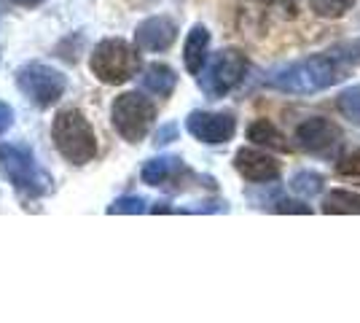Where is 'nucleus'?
<instances>
[{
  "label": "nucleus",
  "instance_id": "1",
  "mask_svg": "<svg viewBox=\"0 0 360 323\" xmlns=\"http://www.w3.org/2000/svg\"><path fill=\"white\" fill-rule=\"evenodd\" d=\"M345 76L347 65L326 51V54H312V57L274 68L264 76V84L285 94H317L336 87Z\"/></svg>",
  "mask_w": 360,
  "mask_h": 323
},
{
  "label": "nucleus",
  "instance_id": "2",
  "mask_svg": "<svg viewBox=\"0 0 360 323\" xmlns=\"http://www.w3.org/2000/svg\"><path fill=\"white\" fill-rule=\"evenodd\" d=\"M51 138L65 162L84 167L97 156V135L78 108H62L51 124Z\"/></svg>",
  "mask_w": 360,
  "mask_h": 323
},
{
  "label": "nucleus",
  "instance_id": "3",
  "mask_svg": "<svg viewBox=\"0 0 360 323\" xmlns=\"http://www.w3.org/2000/svg\"><path fill=\"white\" fill-rule=\"evenodd\" d=\"M0 175L27 197H44L54 184L51 175L35 162V154L25 146H0Z\"/></svg>",
  "mask_w": 360,
  "mask_h": 323
},
{
  "label": "nucleus",
  "instance_id": "4",
  "mask_svg": "<svg viewBox=\"0 0 360 323\" xmlns=\"http://www.w3.org/2000/svg\"><path fill=\"white\" fill-rule=\"evenodd\" d=\"M89 68L103 84L116 87V84H127L129 78L137 76L140 54H137V49L132 44H127L121 38H105L91 51Z\"/></svg>",
  "mask_w": 360,
  "mask_h": 323
},
{
  "label": "nucleus",
  "instance_id": "5",
  "mask_svg": "<svg viewBox=\"0 0 360 323\" xmlns=\"http://www.w3.org/2000/svg\"><path fill=\"white\" fill-rule=\"evenodd\" d=\"M248 73V57L240 49H221L205 62L199 73V87L207 97H226L231 89H237Z\"/></svg>",
  "mask_w": 360,
  "mask_h": 323
},
{
  "label": "nucleus",
  "instance_id": "6",
  "mask_svg": "<svg viewBox=\"0 0 360 323\" xmlns=\"http://www.w3.org/2000/svg\"><path fill=\"white\" fill-rule=\"evenodd\" d=\"M153 119H156V106L140 92L119 94L110 106V122L127 143H140L146 138L153 127Z\"/></svg>",
  "mask_w": 360,
  "mask_h": 323
},
{
  "label": "nucleus",
  "instance_id": "7",
  "mask_svg": "<svg viewBox=\"0 0 360 323\" xmlns=\"http://www.w3.org/2000/svg\"><path fill=\"white\" fill-rule=\"evenodd\" d=\"M16 87L38 108H51L65 94L68 81L60 70L49 68L44 62H30L16 70Z\"/></svg>",
  "mask_w": 360,
  "mask_h": 323
},
{
  "label": "nucleus",
  "instance_id": "8",
  "mask_svg": "<svg viewBox=\"0 0 360 323\" xmlns=\"http://www.w3.org/2000/svg\"><path fill=\"white\" fill-rule=\"evenodd\" d=\"M296 143L307 154L315 156H330L342 146V129L326 116H312L307 122L299 124L296 129Z\"/></svg>",
  "mask_w": 360,
  "mask_h": 323
},
{
  "label": "nucleus",
  "instance_id": "9",
  "mask_svg": "<svg viewBox=\"0 0 360 323\" xmlns=\"http://www.w3.org/2000/svg\"><path fill=\"white\" fill-rule=\"evenodd\" d=\"M188 135H194L199 143L207 146H221L226 140L234 138L237 132V119L231 113H215V110H194L186 119Z\"/></svg>",
  "mask_w": 360,
  "mask_h": 323
},
{
  "label": "nucleus",
  "instance_id": "10",
  "mask_svg": "<svg viewBox=\"0 0 360 323\" xmlns=\"http://www.w3.org/2000/svg\"><path fill=\"white\" fill-rule=\"evenodd\" d=\"M234 167L250 184H271L280 178V162L266 151L245 146L234 154Z\"/></svg>",
  "mask_w": 360,
  "mask_h": 323
},
{
  "label": "nucleus",
  "instance_id": "11",
  "mask_svg": "<svg viewBox=\"0 0 360 323\" xmlns=\"http://www.w3.org/2000/svg\"><path fill=\"white\" fill-rule=\"evenodd\" d=\"M178 38V25L169 16H150L135 30V46L140 51H167Z\"/></svg>",
  "mask_w": 360,
  "mask_h": 323
},
{
  "label": "nucleus",
  "instance_id": "12",
  "mask_svg": "<svg viewBox=\"0 0 360 323\" xmlns=\"http://www.w3.org/2000/svg\"><path fill=\"white\" fill-rule=\"evenodd\" d=\"M207 49H210V30L205 25H194L186 35V46H183V62L191 76L202 73V68L207 62Z\"/></svg>",
  "mask_w": 360,
  "mask_h": 323
},
{
  "label": "nucleus",
  "instance_id": "13",
  "mask_svg": "<svg viewBox=\"0 0 360 323\" xmlns=\"http://www.w3.org/2000/svg\"><path fill=\"white\" fill-rule=\"evenodd\" d=\"M180 172H186V165L180 156H156V159H148L143 165L140 178L148 186H165L169 181H175Z\"/></svg>",
  "mask_w": 360,
  "mask_h": 323
},
{
  "label": "nucleus",
  "instance_id": "14",
  "mask_svg": "<svg viewBox=\"0 0 360 323\" xmlns=\"http://www.w3.org/2000/svg\"><path fill=\"white\" fill-rule=\"evenodd\" d=\"M140 84H143V89H148L156 97H169L178 87V73L165 62H150L140 76Z\"/></svg>",
  "mask_w": 360,
  "mask_h": 323
},
{
  "label": "nucleus",
  "instance_id": "15",
  "mask_svg": "<svg viewBox=\"0 0 360 323\" xmlns=\"http://www.w3.org/2000/svg\"><path fill=\"white\" fill-rule=\"evenodd\" d=\"M248 140L253 146H261V148H271V151H280V154H288L290 151V143L288 138L266 119H258L248 127Z\"/></svg>",
  "mask_w": 360,
  "mask_h": 323
},
{
  "label": "nucleus",
  "instance_id": "16",
  "mask_svg": "<svg viewBox=\"0 0 360 323\" xmlns=\"http://www.w3.org/2000/svg\"><path fill=\"white\" fill-rule=\"evenodd\" d=\"M323 213L328 215H358L360 213V194L347 191V189H336L328 191L323 200Z\"/></svg>",
  "mask_w": 360,
  "mask_h": 323
},
{
  "label": "nucleus",
  "instance_id": "17",
  "mask_svg": "<svg viewBox=\"0 0 360 323\" xmlns=\"http://www.w3.org/2000/svg\"><path fill=\"white\" fill-rule=\"evenodd\" d=\"M290 189L299 194V197H315L326 189V178L315 172V170H299L293 178H290Z\"/></svg>",
  "mask_w": 360,
  "mask_h": 323
},
{
  "label": "nucleus",
  "instance_id": "18",
  "mask_svg": "<svg viewBox=\"0 0 360 323\" xmlns=\"http://www.w3.org/2000/svg\"><path fill=\"white\" fill-rule=\"evenodd\" d=\"M336 108H339V113L349 119L352 124H358L360 127V84L355 87H349L345 92L336 97Z\"/></svg>",
  "mask_w": 360,
  "mask_h": 323
},
{
  "label": "nucleus",
  "instance_id": "19",
  "mask_svg": "<svg viewBox=\"0 0 360 323\" xmlns=\"http://www.w3.org/2000/svg\"><path fill=\"white\" fill-rule=\"evenodd\" d=\"M355 6V0H309V8L323 19H339Z\"/></svg>",
  "mask_w": 360,
  "mask_h": 323
},
{
  "label": "nucleus",
  "instance_id": "20",
  "mask_svg": "<svg viewBox=\"0 0 360 323\" xmlns=\"http://www.w3.org/2000/svg\"><path fill=\"white\" fill-rule=\"evenodd\" d=\"M330 54L342 62V65H347V68H352V65H358L360 68V38H355V41H345V44L333 46L330 49Z\"/></svg>",
  "mask_w": 360,
  "mask_h": 323
},
{
  "label": "nucleus",
  "instance_id": "21",
  "mask_svg": "<svg viewBox=\"0 0 360 323\" xmlns=\"http://www.w3.org/2000/svg\"><path fill=\"white\" fill-rule=\"evenodd\" d=\"M108 213L116 215V213H127V215H140L146 213V200L143 197H119L116 202L108 205Z\"/></svg>",
  "mask_w": 360,
  "mask_h": 323
},
{
  "label": "nucleus",
  "instance_id": "22",
  "mask_svg": "<svg viewBox=\"0 0 360 323\" xmlns=\"http://www.w3.org/2000/svg\"><path fill=\"white\" fill-rule=\"evenodd\" d=\"M336 172L339 175H347V178H360V148L352 151V154L342 156L336 162Z\"/></svg>",
  "mask_w": 360,
  "mask_h": 323
},
{
  "label": "nucleus",
  "instance_id": "23",
  "mask_svg": "<svg viewBox=\"0 0 360 323\" xmlns=\"http://www.w3.org/2000/svg\"><path fill=\"white\" fill-rule=\"evenodd\" d=\"M271 210H274V213H301V215L312 213V208H309V205H304V202H293V200H277Z\"/></svg>",
  "mask_w": 360,
  "mask_h": 323
},
{
  "label": "nucleus",
  "instance_id": "24",
  "mask_svg": "<svg viewBox=\"0 0 360 323\" xmlns=\"http://www.w3.org/2000/svg\"><path fill=\"white\" fill-rule=\"evenodd\" d=\"M178 138V127L175 124H167V127H162L159 132H156V146H167V143H172V140Z\"/></svg>",
  "mask_w": 360,
  "mask_h": 323
},
{
  "label": "nucleus",
  "instance_id": "25",
  "mask_svg": "<svg viewBox=\"0 0 360 323\" xmlns=\"http://www.w3.org/2000/svg\"><path fill=\"white\" fill-rule=\"evenodd\" d=\"M11 124H14V108L0 100V135H3V132H6Z\"/></svg>",
  "mask_w": 360,
  "mask_h": 323
},
{
  "label": "nucleus",
  "instance_id": "26",
  "mask_svg": "<svg viewBox=\"0 0 360 323\" xmlns=\"http://www.w3.org/2000/svg\"><path fill=\"white\" fill-rule=\"evenodd\" d=\"M16 6H25V8H35V6H41L44 0H14Z\"/></svg>",
  "mask_w": 360,
  "mask_h": 323
}]
</instances>
